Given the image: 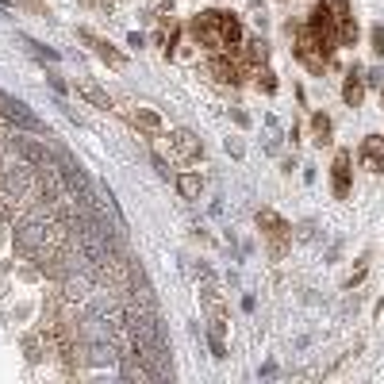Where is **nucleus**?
<instances>
[{
    "instance_id": "obj_1",
    "label": "nucleus",
    "mask_w": 384,
    "mask_h": 384,
    "mask_svg": "<svg viewBox=\"0 0 384 384\" xmlns=\"http://www.w3.org/2000/svg\"><path fill=\"white\" fill-rule=\"evenodd\" d=\"M189 35L196 39V46H204L208 54H231L238 50L246 31H242V20L235 12H219V8H208V12L192 16Z\"/></svg>"
},
{
    "instance_id": "obj_2",
    "label": "nucleus",
    "mask_w": 384,
    "mask_h": 384,
    "mask_svg": "<svg viewBox=\"0 0 384 384\" xmlns=\"http://www.w3.org/2000/svg\"><path fill=\"white\" fill-rule=\"evenodd\" d=\"M258 227H261V235H265L269 250H273V258H285L288 242H292V227H288L285 215H277L273 208H258Z\"/></svg>"
},
{
    "instance_id": "obj_3",
    "label": "nucleus",
    "mask_w": 384,
    "mask_h": 384,
    "mask_svg": "<svg viewBox=\"0 0 384 384\" xmlns=\"http://www.w3.org/2000/svg\"><path fill=\"white\" fill-rule=\"evenodd\" d=\"M331 192H334V200H350V192H353V154L350 150H339L331 162Z\"/></svg>"
},
{
    "instance_id": "obj_4",
    "label": "nucleus",
    "mask_w": 384,
    "mask_h": 384,
    "mask_svg": "<svg viewBox=\"0 0 384 384\" xmlns=\"http://www.w3.org/2000/svg\"><path fill=\"white\" fill-rule=\"evenodd\" d=\"M208 73L219 85H238L242 77H246V70H242V62H238V54L231 50V54H212L208 58Z\"/></svg>"
},
{
    "instance_id": "obj_5",
    "label": "nucleus",
    "mask_w": 384,
    "mask_h": 384,
    "mask_svg": "<svg viewBox=\"0 0 384 384\" xmlns=\"http://www.w3.org/2000/svg\"><path fill=\"white\" fill-rule=\"evenodd\" d=\"M170 146H173V154H177V162H185V165H192V162H200L204 158V146H200V138L192 135V131H173L170 135Z\"/></svg>"
},
{
    "instance_id": "obj_6",
    "label": "nucleus",
    "mask_w": 384,
    "mask_h": 384,
    "mask_svg": "<svg viewBox=\"0 0 384 384\" xmlns=\"http://www.w3.org/2000/svg\"><path fill=\"white\" fill-rule=\"evenodd\" d=\"M204 312H208V323H212V334H223L227 331V307H223V296H219V288L212 285H204Z\"/></svg>"
},
{
    "instance_id": "obj_7",
    "label": "nucleus",
    "mask_w": 384,
    "mask_h": 384,
    "mask_svg": "<svg viewBox=\"0 0 384 384\" xmlns=\"http://www.w3.org/2000/svg\"><path fill=\"white\" fill-rule=\"evenodd\" d=\"M358 162L369 173H384V135H365V143L358 150Z\"/></svg>"
},
{
    "instance_id": "obj_8",
    "label": "nucleus",
    "mask_w": 384,
    "mask_h": 384,
    "mask_svg": "<svg viewBox=\"0 0 384 384\" xmlns=\"http://www.w3.org/2000/svg\"><path fill=\"white\" fill-rule=\"evenodd\" d=\"M77 35H81V39H85V43H89L92 50H97V54H100V58H104L108 65H111V70H124V65H127V58H124V54H119L116 46H108L104 39H100V35H92V31H85V27H81Z\"/></svg>"
},
{
    "instance_id": "obj_9",
    "label": "nucleus",
    "mask_w": 384,
    "mask_h": 384,
    "mask_svg": "<svg viewBox=\"0 0 384 384\" xmlns=\"http://www.w3.org/2000/svg\"><path fill=\"white\" fill-rule=\"evenodd\" d=\"M127 111V119H131V127H138L143 131V135H158V131H162V116H158V111H150V108H124Z\"/></svg>"
},
{
    "instance_id": "obj_10",
    "label": "nucleus",
    "mask_w": 384,
    "mask_h": 384,
    "mask_svg": "<svg viewBox=\"0 0 384 384\" xmlns=\"http://www.w3.org/2000/svg\"><path fill=\"white\" fill-rule=\"evenodd\" d=\"M342 100L350 108H361V100H365V77L358 73V65H353L350 73H346V85H342Z\"/></svg>"
},
{
    "instance_id": "obj_11",
    "label": "nucleus",
    "mask_w": 384,
    "mask_h": 384,
    "mask_svg": "<svg viewBox=\"0 0 384 384\" xmlns=\"http://www.w3.org/2000/svg\"><path fill=\"white\" fill-rule=\"evenodd\" d=\"M77 92L89 100L92 108H100V111H116V104H111V97H108L104 89H97L92 81H81V77H77Z\"/></svg>"
},
{
    "instance_id": "obj_12",
    "label": "nucleus",
    "mask_w": 384,
    "mask_h": 384,
    "mask_svg": "<svg viewBox=\"0 0 384 384\" xmlns=\"http://www.w3.org/2000/svg\"><path fill=\"white\" fill-rule=\"evenodd\" d=\"M177 189H181L185 200H200V189H204L200 173H181V177H177Z\"/></svg>"
},
{
    "instance_id": "obj_13",
    "label": "nucleus",
    "mask_w": 384,
    "mask_h": 384,
    "mask_svg": "<svg viewBox=\"0 0 384 384\" xmlns=\"http://www.w3.org/2000/svg\"><path fill=\"white\" fill-rule=\"evenodd\" d=\"M312 135H315V143H319V146L331 143V116H327V111H315V116H312Z\"/></svg>"
},
{
    "instance_id": "obj_14",
    "label": "nucleus",
    "mask_w": 384,
    "mask_h": 384,
    "mask_svg": "<svg viewBox=\"0 0 384 384\" xmlns=\"http://www.w3.org/2000/svg\"><path fill=\"white\" fill-rule=\"evenodd\" d=\"M254 77H258V89H265V92H277V77L265 70V65H261V70L254 73Z\"/></svg>"
},
{
    "instance_id": "obj_15",
    "label": "nucleus",
    "mask_w": 384,
    "mask_h": 384,
    "mask_svg": "<svg viewBox=\"0 0 384 384\" xmlns=\"http://www.w3.org/2000/svg\"><path fill=\"white\" fill-rule=\"evenodd\" d=\"M369 39H373V54H384V27L380 23L369 31Z\"/></svg>"
},
{
    "instance_id": "obj_16",
    "label": "nucleus",
    "mask_w": 384,
    "mask_h": 384,
    "mask_svg": "<svg viewBox=\"0 0 384 384\" xmlns=\"http://www.w3.org/2000/svg\"><path fill=\"white\" fill-rule=\"evenodd\" d=\"M365 85H384V73H380V70H369V77H365Z\"/></svg>"
},
{
    "instance_id": "obj_17",
    "label": "nucleus",
    "mask_w": 384,
    "mask_h": 384,
    "mask_svg": "<svg viewBox=\"0 0 384 384\" xmlns=\"http://www.w3.org/2000/svg\"><path fill=\"white\" fill-rule=\"evenodd\" d=\"M380 104H384V89H380Z\"/></svg>"
}]
</instances>
